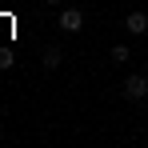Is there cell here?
Instances as JSON below:
<instances>
[{
  "label": "cell",
  "instance_id": "1",
  "mask_svg": "<svg viewBox=\"0 0 148 148\" xmlns=\"http://www.w3.org/2000/svg\"><path fill=\"white\" fill-rule=\"evenodd\" d=\"M120 92H124L128 100H144V96H148V76L132 72V76H128V80L120 84Z\"/></svg>",
  "mask_w": 148,
  "mask_h": 148
},
{
  "label": "cell",
  "instance_id": "2",
  "mask_svg": "<svg viewBox=\"0 0 148 148\" xmlns=\"http://www.w3.org/2000/svg\"><path fill=\"white\" fill-rule=\"evenodd\" d=\"M56 24L64 28V32H80V28H84V12H80V8H64Z\"/></svg>",
  "mask_w": 148,
  "mask_h": 148
},
{
  "label": "cell",
  "instance_id": "3",
  "mask_svg": "<svg viewBox=\"0 0 148 148\" xmlns=\"http://www.w3.org/2000/svg\"><path fill=\"white\" fill-rule=\"evenodd\" d=\"M124 28H128L132 36H144L148 32V16L144 12H128V16H124Z\"/></svg>",
  "mask_w": 148,
  "mask_h": 148
},
{
  "label": "cell",
  "instance_id": "4",
  "mask_svg": "<svg viewBox=\"0 0 148 148\" xmlns=\"http://www.w3.org/2000/svg\"><path fill=\"white\" fill-rule=\"evenodd\" d=\"M60 60H64V52L56 48V44H48V48L40 52V64H44V68H48V72H52V68H60Z\"/></svg>",
  "mask_w": 148,
  "mask_h": 148
},
{
  "label": "cell",
  "instance_id": "5",
  "mask_svg": "<svg viewBox=\"0 0 148 148\" xmlns=\"http://www.w3.org/2000/svg\"><path fill=\"white\" fill-rule=\"evenodd\" d=\"M108 56H112V60H116V64H128V60H132V52L124 48V44H116V48L108 52Z\"/></svg>",
  "mask_w": 148,
  "mask_h": 148
},
{
  "label": "cell",
  "instance_id": "6",
  "mask_svg": "<svg viewBox=\"0 0 148 148\" xmlns=\"http://www.w3.org/2000/svg\"><path fill=\"white\" fill-rule=\"evenodd\" d=\"M12 60H16L12 52H8V48H0V68H12Z\"/></svg>",
  "mask_w": 148,
  "mask_h": 148
},
{
  "label": "cell",
  "instance_id": "7",
  "mask_svg": "<svg viewBox=\"0 0 148 148\" xmlns=\"http://www.w3.org/2000/svg\"><path fill=\"white\" fill-rule=\"evenodd\" d=\"M44 4H60V0H44Z\"/></svg>",
  "mask_w": 148,
  "mask_h": 148
}]
</instances>
